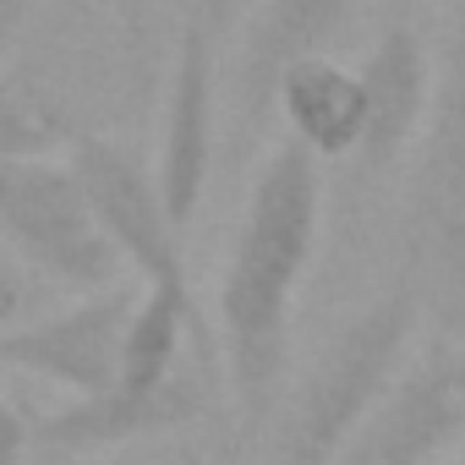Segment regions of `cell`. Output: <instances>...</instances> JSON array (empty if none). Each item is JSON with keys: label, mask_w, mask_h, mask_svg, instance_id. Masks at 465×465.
<instances>
[{"label": "cell", "mask_w": 465, "mask_h": 465, "mask_svg": "<svg viewBox=\"0 0 465 465\" xmlns=\"http://www.w3.org/2000/svg\"><path fill=\"white\" fill-rule=\"evenodd\" d=\"M99 224L110 247L121 252V269H132L137 285H192V269H186V236L175 230L170 208H164V192H159V175L153 164L121 143V137H104V132H77V143L66 148Z\"/></svg>", "instance_id": "cell-5"}, {"label": "cell", "mask_w": 465, "mask_h": 465, "mask_svg": "<svg viewBox=\"0 0 465 465\" xmlns=\"http://www.w3.org/2000/svg\"><path fill=\"white\" fill-rule=\"evenodd\" d=\"M34 416L6 394V383H0V465H28V449H34Z\"/></svg>", "instance_id": "cell-16"}, {"label": "cell", "mask_w": 465, "mask_h": 465, "mask_svg": "<svg viewBox=\"0 0 465 465\" xmlns=\"http://www.w3.org/2000/svg\"><path fill=\"white\" fill-rule=\"evenodd\" d=\"M465 438V334L427 340L340 465H438Z\"/></svg>", "instance_id": "cell-8"}, {"label": "cell", "mask_w": 465, "mask_h": 465, "mask_svg": "<svg viewBox=\"0 0 465 465\" xmlns=\"http://www.w3.org/2000/svg\"><path fill=\"white\" fill-rule=\"evenodd\" d=\"M39 302V280L6 252V247H0V334H6V329H17L23 318H28V307Z\"/></svg>", "instance_id": "cell-15"}, {"label": "cell", "mask_w": 465, "mask_h": 465, "mask_svg": "<svg viewBox=\"0 0 465 465\" xmlns=\"http://www.w3.org/2000/svg\"><path fill=\"white\" fill-rule=\"evenodd\" d=\"M427 329L416 285L394 269L307 361L263 432V465H340L367 416L383 405L416 334Z\"/></svg>", "instance_id": "cell-2"}, {"label": "cell", "mask_w": 465, "mask_h": 465, "mask_svg": "<svg viewBox=\"0 0 465 465\" xmlns=\"http://www.w3.org/2000/svg\"><path fill=\"white\" fill-rule=\"evenodd\" d=\"M72 465H137V460H126V454H104V460H72Z\"/></svg>", "instance_id": "cell-18"}, {"label": "cell", "mask_w": 465, "mask_h": 465, "mask_svg": "<svg viewBox=\"0 0 465 465\" xmlns=\"http://www.w3.org/2000/svg\"><path fill=\"white\" fill-rule=\"evenodd\" d=\"M132 312H137V280L72 296L66 307L45 318H23L17 329L0 334V367L61 389L66 405L99 400L115 389Z\"/></svg>", "instance_id": "cell-6"}, {"label": "cell", "mask_w": 465, "mask_h": 465, "mask_svg": "<svg viewBox=\"0 0 465 465\" xmlns=\"http://www.w3.org/2000/svg\"><path fill=\"white\" fill-rule=\"evenodd\" d=\"M83 121L55 94L39 72H0V164L12 159H39V153H66L77 143Z\"/></svg>", "instance_id": "cell-12"}, {"label": "cell", "mask_w": 465, "mask_h": 465, "mask_svg": "<svg viewBox=\"0 0 465 465\" xmlns=\"http://www.w3.org/2000/svg\"><path fill=\"white\" fill-rule=\"evenodd\" d=\"M39 6H45V0H0V66L12 61V50H17L23 34L34 28Z\"/></svg>", "instance_id": "cell-17"}, {"label": "cell", "mask_w": 465, "mask_h": 465, "mask_svg": "<svg viewBox=\"0 0 465 465\" xmlns=\"http://www.w3.org/2000/svg\"><path fill=\"white\" fill-rule=\"evenodd\" d=\"M0 247L39 285H61L72 296L121 285V252L110 247L66 153L0 164Z\"/></svg>", "instance_id": "cell-4"}, {"label": "cell", "mask_w": 465, "mask_h": 465, "mask_svg": "<svg viewBox=\"0 0 465 465\" xmlns=\"http://www.w3.org/2000/svg\"><path fill=\"white\" fill-rule=\"evenodd\" d=\"M274 115L296 148H307L318 164L356 159L361 132H367V99L356 66H340L334 55H312L285 72L274 94Z\"/></svg>", "instance_id": "cell-11"}, {"label": "cell", "mask_w": 465, "mask_h": 465, "mask_svg": "<svg viewBox=\"0 0 465 465\" xmlns=\"http://www.w3.org/2000/svg\"><path fill=\"white\" fill-rule=\"evenodd\" d=\"M394 269L421 296L427 340H460L465 334V0H454L438 39V88L405 170Z\"/></svg>", "instance_id": "cell-3"}, {"label": "cell", "mask_w": 465, "mask_h": 465, "mask_svg": "<svg viewBox=\"0 0 465 465\" xmlns=\"http://www.w3.org/2000/svg\"><path fill=\"white\" fill-rule=\"evenodd\" d=\"M323 236V164L280 137L242 197V213L230 224L219 285H213V340L230 394V443L236 460L263 443L291 367V329L302 285L318 263Z\"/></svg>", "instance_id": "cell-1"}, {"label": "cell", "mask_w": 465, "mask_h": 465, "mask_svg": "<svg viewBox=\"0 0 465 465\" xmlns=\"http://www.w3.org/2000/svg\"><path fill=\"white\" fill-rule=\"evenodd\" d=\"M153 12H159V0H110V17H115V34H121V55H126L132 104L153 99Z\"/></svg>", "instance_id": "cell-13"}, {"label": "cell", "mask_w": 465, "mask_h": 465, "mask_svg": "<svg viewBox=\"0 0 465 465\" xmlns=\"http://www.w3.org/2000/svg\"><path fill=\"white\" fill-rule=\"evenodd\" d=\"M175 6H181V23L203 28V34L230 55V45H236V34H242V23L252 17L258 0H175Z\"/></svg>", "instance_id": "cell-14"}, {"label": "cell", "mask_w": 465, "mask_h": 465, "mask_svg": "<svg viewBox=\"0 0 465 465\" xmlns=\"http://www.w3.org/2000/svg\"><path fill=\"white\" fill-rule=\"evenodd\" d=\"M224 50L192 28L175 23V45H170V66L159 83V153H153V175L164 192V208L175 219V230L197 224L208 181H213V153H219V94H224Z\"/></svg>", "instance_id": "cell-7"}, {"label": "cell", "mask_w": 465, "mask_h": 465, "mask_svg": "<svg viewBox=\"0 0 465 465\" xmlns=\"http://www.w3.org/2000/svg\"><path fill=\"white\" fill-rule=\"evenodd\" d=\"M356 6L361 0H258L252 6L230 45V99H236L247 143L269 126L285 72L312 55H329L334 39L351 28Z\"/></svg>", "instance_id": "cell-9"}, {"label": "cell", "mask_w": 465, "mask_h": 465, "mask_svg": "<svg viewBox=\"0 0 465 465\" xmlns=\"http://www.w3.org/2000/svg\"><path fill=\"white\" fill-rule=\"evenodd\" d=\"M454 465H465V460H454Z\"/></svg>", "instance_id": "cell-19"}, {"label": "cell", "mask_w": 465, "mask_h": 465, "mask_svg": "<svg viewBox=\"0 0 465 465\" xmlns=\"http://www.w3.org/2000/svg\"><path fill=\"white\" fill-rule=\"evenodd\" d=\"M361 99H367V132L356 148V170L361 175H383L394 159H405L427 126L432 110V88H438V50L411 28V23H389L361 66Z\"/></svg>", "instance_id": "cell-10"}]
</instances>
